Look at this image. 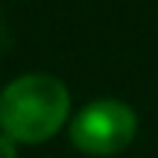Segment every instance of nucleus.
<instances>
[{
    "instance_id": "2",
    "label": "nucleus",
    "mask_w": 158,
    "mask_h": 158,
    "mask_svg": "<svg viewBox=\"0 0 158 158\" xmlns=\"http://www.w3.org/2000/svg\"><path fill=\"white\" fill-rule=\"evenodd\" d=\"M138 114L123 100H94L70 120V141L79 152L108 158L135 141Z\"/></svg>"
},
{
    "instance_id": "1",
    "label": "nucleus",
    "mask_w": 158,
    "mask_h": 158,
    "mask_svg": "<svg viewBox=\"0 0 158 158\" xmlns=\"http://www.w3.org/2000/svg\"><path fill=\"white\" fill-rule=\"evenodd\" d=\"M70 111V91L50 73L12 79L0 94V129L15 143L50 141Z\"/></svg>"
},
{
    "instance_id": "3",
    "label": "nucleus",
    "mask_w": 158,
    "mask_h": 158,
    "mask_svg": "<svg viewBox=\"0 0 158 158\" xmlns=\"http://www.w3.org/2000/svg\"><path fill=\"white\" fill-rule=\"evenodd\" d=\"M0 158H18L15 141H12L9 135H3V132H0Z\"/></svg>"
}]
</instances>
